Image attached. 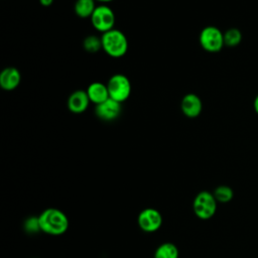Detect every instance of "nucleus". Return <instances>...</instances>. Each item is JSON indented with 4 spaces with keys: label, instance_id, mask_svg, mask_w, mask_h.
Masks as SVG:
<instances>
[{
    "label": "nucleus",
    "instance_id": "obj_1",
    "mask_svg": "<svg viewBox=\"0 0 258 258\" xmlns=\"http://www.w3.org/2000/svg\"><path fill=\"white\" fill-rule=\"evenodd\" d=\"M39 225L41 232L51 235L59 236L64 234L69 229V218L59 209L47 208L43 210L39 216Z\"/></svg>",
    "mask_w": 258,
    "mask_h": 258
},
{
    "label": "nucleus",
    "instance_id": "obj_8",
    "mask_svg": "<svg viewBox=\"0 0 258 258\" xmlns=\"http://www.w3.org/2000/svg\"><path fill=\"white\" fill-rule=\"evenodd\" d=\"M122 112L121 103L109 98L105 102L99 104L95 108V114L97 117L103 121H113L116 120Z\"/></svg>",
    "mask_w": 258,
    "mask_h": 258
},
{
    "label": "nucleus",
    "instance_id": "obj_9",
    "mask_svg": "<svg viewBox=\"0 0 258 258\" xmlns=\"http://www.w3.org/2000/svg\"><path fill=\"white\" fill-rule=\"evenodd\" d=\"M180 110L185 117L190 119L197 118L202 113L203 102L198 95L194 93H188L184 95L181 100Z\"/></svg>",
    "mask_w": 258,
    "mask_h": 258
},
{
    "label": "nucleus",
    "instance_id": "obj_22",
    "mask_svg": "<svg viewBox=\"0 0 258 258\" xmlns=\"http://www.w3.org/2000/svg\"><path fill=\"white\" fill-rule=\"evenodd\" d=\"M35 258H36V257H35Z\"/></svg>",
    "mask_w": 258,
    "mask_h": 258
},
{
    "label": "nucleus",
    "instance_id": "obj_21",
    "mask_svg": "<svg viewBox=\"0 0 258 258\" xmlns=\"http://www.w3.org/2000/svg\"><path fill=\"white\" fill-rule=\"evenodd\" d=\"M97 2H100V3H109V2H112L114 0H96Z\"/></svg>",
    "mask_w": 258,
    "mask_h": 258
},
{
    "label": "nucleus",
    "instance_id": "obj_17",
    "mask_svg": "<svg viewBox=\"0 0 258 258\" xmlns=\"http://www.w3.org/2000/svg\"><path fill=\"white\" fill-rule=\"evenodd\" d=\"M84 49L89 53L98 52L102 48V39L97 35H88L83 41Z\"/></svg>",
    "mask_w": 258,
    "mask_h": 258
},
{
    "label": "nucleus",
    "instance_id": "obj_19",
    "mask_svg": "<svg viewBox=\"0 0 258 258\" xmlns=\"http://www.w3.org/2000/svg\"><path fill=\"white\" fill-rule=\"evenodd\" d=\"M38 1H39V3H40L42 6L48 7V6H50V5L53 3L54 0H38Z\"/></svg>",
    "mask_w": 258,
    "mask_h": 258
},
{
    "label": "nucleus",
    "instance_id": "obj_4",
    "mask_svg": "<svg viewBox=\"0 0 258 258\" xmlns=\"http://www.w3.org/2000/svg\"><path fill=\"white\" fill-rule=\"evenodd\" d=\"M199 41L203 49L208 52H219L223 46L225 45L224 42V32L221 31L216 26L209 25L202 29Z\"/></svg>",
    "mask_w": 258,
    "mask_h": 258
},
{
    "label": "nucleus",
    "instance_id": "obj_2",
    "mask_svg": "<svg viewBox=\"0 0 258 258\" xmlns=\"http://www.w3.org/2000/svg\"><path fill=\"white\" fill-rule=\"evenodd\" d=\"M102 49L111 57L119 58L126 54L128 50V39L119 29L113 28L102 33Z\"/></svg>",
    "mask_w": 258,
    "mask_h": 258
},
{
    "label": "nucleus",
    "instance_id": "obj_15",
    "mask_svg": "<svg viewBox=\"0 0 258 258\" xmlns=\"http://www.w3.org/2000/svg\"><path fill=\"white\" fill-rule=\"evenodd\" d=\"M213 195H214L216 201L220 204H227V203L231 202L232 199L234 198V191H233L232 187H230L229 185H226V184H221V185L217 186L214 189Z\"/></svg>",
    "mask_w": 258,
    "mask_h": 258
},
{
    "label": "nucleus",
    "instance_id": "obj_13",
    "mask_svg": "<svg viewBox=\"0 0 258 258\" xmlns=\"http://www.w3.org/2000/svg\"><path fill=\"white\" fill-rule=\"evenodd\" d=\"M96 7V0H77L74 5V10L78 17L89 18L92 16Z\"/></svg>",
    "mask_w": 258,
    "mask_h": 258
},
{
    "label": "nucleus",
    "instance_id": "obj_3",
    "mask_svg": "<svg viewBox=\"0 0 258 258\" xmlns=\"http://www.w3.org/2000/svg\"><path fill=\"white\" fill-rule=\"evenodd\" d=\"M218 202L216 201L213 192L202 190L194 199L192 210L195 215L201 220H210L217 212Z\"/></svg>",
    "mask_w": 258,
    "mask_h": 258
},
{
    "label": "nucleus",
    "instance_id": "obj_16",
    "mask_svg": "<svg viewBox=\"0 0 258 258\" xmlns=\"http://www.w3.org/2000/svg\"><path fill=\"white\" fill-rule=\"evenodd\" d=\"M242 41V33L238 28L232 27L224 32V42L226 46L235 47Z\"/></svg>",
    "mask_w": 258,
    "mask_h": 258
},
{
    "label": "nucleus",
    "instance_id": "obj_14",
    "mask_svg": "<svg viewBox=\"0 0 258 258\" xmlns=\"http://www.w3.org/2000/svg\"><path fill=\"white\" fill-rule=\"evenodd\" d=\"M179 251L175 244L165 242L160 244L154 251L153 258H178Z\"/></svg>",
    "mask_w": 258,
    "mask_h": 258
},
{
    "label": "nucleus",
    "instance_id": "obj_11",
    "mask_svg": "<svg viewBox=\"0 0 258 258\" xmlns=\"http://www.w3.org/2000/svg\"><path fill=\"white\" fill-rule=\"evenodd\" d=\"M21 81V75L15 67H7L0 73V87L4 91L15 90Z\"/></svg>",
    "mask_w": 258,
    "mask_h": 258
},
{
    "label": "nucleus",
    "instance_id": "obj_18",
    "mask_svg": "<svg viewBox=\"0 0 258 258\" xmlns=\"http://www.w3.org/2000/svg\"><path fill=\"white\" fill-rule=\"evenodd\" d=\"M24 230L28 233H37L40 230L38 216H32L24 221Z\"/></svg>",
    "mask_w": 258,
    "mask_h": 258
},
{
    "label": "nucleus",
    "instance_id": "obj_6",
    "mask_svg": "<svg viewBox=\"0 0 258 258\" xmlns=\"http://www.w3.org/2000/svg\"><path fill=\"white\" fill-rule=\"evenodd\" d=\"M90 19L93 27L97 31L105 33L114 28L116 18L112 8L105 4H101L97 5Z\"/></svg>",
    "mask_w": 258,
    "mask_h": 258
},
{
    "label": "nucleus",
    "instance_id": "obj_10",
    "mask_svg": "<svg viewBox=\"0 0 258 258\" xmlns=\"http://www.w3.org/2000/svg\"><path fill=\"white\" fill-rule=\"evenodd\" d=\"M90 103L87 91L77 90L70 95L67 105L70 112L74 114H81L88 109Z\"/></svg>",
    "mask_w": 258,
    "mask_h": 258
},
{
    "label": "nucleus",
    "instance_id": "obj_20",
    "mask_svg": "<svg viewBox=\"0 0 258 258\" xmlns=\"http://www.w3.org/2000/svg\"><path fill=\"white\" fill-rule=\"evenodd\" d=\"M253 106H254V111H255V112H256V114L258 115V94H257V96H256V97H255V99H254Z\"/></svg>",
    "mask_w": 258,
    "mask_h": 258
},
{
    "label": "nucleus",
    "instance_id": "obj_7",
    "mask_svg": "<svg viewBox=\"0 0 258 258\" xmlns=\"http://www.w3.org/2000/svg\"><path fill=\"white\" fill-rule=\"evenodd\" d=\"M162 222L163 218L161 213L153 208H146L142 210L137 217L139 228L147 233L156 232L162 226Z\"/></svg>",
    "mask_w": 258,
    "mask_h": 258
},
{
    "label": "nucleus",
    "instance_id": "obj_12",
    "mask_svg": "<svg viewBox=\"0 0 258 258\" xmlns=\"http://www.w3.org/2000/svg\"><path fill=\"white\" fill-rule=\"evenodd\" d=\"M86 91L89 96L90 102L95 104L96 106L105 102L106 100H108L110 98L107 85H105L101 82L91 83Z\"/></svg>",
    "mask_w": 258,
    "mask_h": 258
},
{
    "label": "nucleus",
    "instance_id": "obj_5",
    "mask_svg": "<svg viewBox=\"0 0 258 258\" xmlns=\"http://www.w3.org/2000/svg\"><path fill=\"white\" fill-rule=\"evenodd\" d=\"M106 85L109 97L119 103L125 102L131 94L130 80L123 74L113 75Z\"/></svg>",
    "mask_w": 258,
    "mask_h": 258
}]
</instances>
